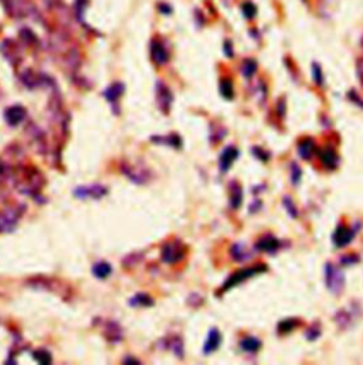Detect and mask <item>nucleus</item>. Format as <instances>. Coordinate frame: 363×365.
I'll list each match as a JSON object with an SVG mask.
<instances>
[{"label":"nucleus","instance_id":"f257e3e1","mask_svg":"<svg viewBox=\"0 0 363 365\" xmlns=\"http://www.w3.org/2000/svg\"><path fill=\"white\" fill-rule=\"evenodd\" d=\"M3 4L10 18H17V20L30 18V20H37V21L43 20L38 9L30 0H4Z\"/></svg>","mask_w":363,"mask_h":365},{"label":"nucleus","instance_id":"f03ea898","mask_svg":"<svg viewBox=\"0 0 363 365\" xmlns=\"http://www.w3.org/2000/svg\"><path fill=\"white\" fill-rule=\"evenodd\" d=\"M345 274L338 266H335L333 263L325 264V283L329 292H332L333 294H341L345 289Z\"/></svg>","mask_w":363,"mask_h":365},{"label":"nucleus","instance_id":"7ed1b4c3","mask_svg":"<svg viewBox=\"0 0 363 365\" xmlns=\"http://www.w3.org/2000/svg\"><path fill=\"white\" fill-rule=\"evenodd\" d=\"M265 269H267L265 266H259H259H254V267H250V269L240 270V272L234 273L231 277L225 281V284L223 289H225V290H228V289H231V287H234V286L240 284V283L244 281V280L253 277V276H256V274H259V273H262V270H265Z\"/></svg>","mask_w":363,"mask_h":365},{"label":"nucleus","instance_id":"20e7f679","mask_svg":"<svg viewBox=\"0 0 363 365\" xmlns=\"http://www.w3.org/2000/svg\"><path fill=\"white\" fill-rule=\"evenodd\" d=\"M316 154L319 157V161L321 164L328 168V169H336L338 165H339V155L336 154V151L330 146H327V148H321V149H316Z\"/></svg>","mask_w":363,"mask_h":365},{"label":"nucleus","instance_id":"39448f33","mask_svg":"<svg viewBox=\"0 0 363 365\" xmlns=\"http://www.w3.org/2000/svg\"><path fill=\"white\" fill-rule=\"evenodd\" d=\"M353 236H355V232L350 227L339 225L332 235V242L336 247H345L353 240Z\"/></svg>","mask_w":363,"mask_h":365},{"label":"nucleus","instance_id":"423d86ee","mask_svg":"<svg viewBox=\"0 0 363 365\" xmlns=\"http://www.w3.org/2000/svg\"><path fill=\"white\" fill-rule=\"evenodd\" d=\"M151 55H152V60L159 66L166 64L168 60H169V53L166 50L165 44L157 38L154 40L152 44H151Z\"/></svg>","mask_w":363,"mask_h":365},{"label":"nucleus","instance_id":"0eeeda50","mask_svg":"<svg viewBox=\"0 0 363 365\" xmlns=\"http://www.w3.org/2000/svg\"><path fill=\"white\" fill-rule=\"evenodd\" d=\"M279 246H281V243L277 237L273 235H268V236H264L259 239L256 243V249H259L261 252H265V253H276L279 249Z\"/></svg>","mask_w":363,"mask_h":365},{"label":"nucleus","instance_id":"6e6552de","mask_svg":"<svg viewBox=\"0 0 363 365\" xmlns=\"http://www.w3.org/2000/svg\"><path fill=\"white\" fill-rule=\"evenodd\" d=\"M26 117V110L20 105H13L10 108L6 110V114H4V118L9 125L15 127V125H18L20 122L24 120Z\"/></svg>","mask_w":363,"mask_h":365},{"label":"nucleus","instance_id":"1a4fd4ad","mask_svg":"<svg viewBox=\"0 0 363 365\" xmlns=\"http://www.w3.org/2000/svg\"><path fill=\"white\" fill-rule=\"evenodd\" d=\"M239 157V151H237V148H234V146H227L225 151L222 152V155H220V171L222 172H227L228 169H230V166L233 165V162L237 159Z\"/></svg>","mask_w":363,"mask_h":365},{"label":"nucleus","instance_id":"9d476101","mask_svg":"<svg viewBox=\"0 0 363 365\" xmlns=\"http://www.w3.org/2000/svg\"><path fill=\"white\" fill-rule=\"evenodd\" d=\"M156 100H157L159 105H163V110H166V111L169 110V107L172 104V92L162 83H157V86H156Z\"/></svg>","mask_w":363,"mask_h":365},{"label":"nucleus","instance_id":"9b49d317","mask_svg":"<svg viewBox=\"0 0 363 365\" xmlns=\"http://www.w3.org/2000/svg\"><path fill=\"white\" fill-rule=\"evenodd\" d=\"M183 256V249H180L176 243H171L163 247L162 250V259L166 263H173Z\"/></svg>","mask_w":363,"mask_h":365},{"label":"nucleus","instance_id":"f8f14e48","mask_svg":"<svg viewBox=\"0 0 363 365\" xmlns=\"http://www.w3.org/2000/svg\"><path fill=\"white\" fill-rule=\"evenodd\" d=\"M222 344V335L217 328H211L208 331L207 340L205 343V354H210L213 351H216Z\"/></svg>","mask_w":363,"mask_h":365},{"label":"nucleus","instance_id":"ddd939ff","mask_svg":"<svg viewBox=\"0 0 363 365\" xmlns=\"http://www.w3.org/2000/svg\"><path fill=\"white\" fill-rule=\"evenodd\" d=\"M315 152H316V146L312 138H304L298 144V154L302 159H311Z\"/></svg>","mask_w":363,"mask_h":365},{"label":"nucleus","instance_id":"4468645a","mask_svg":"<svg viewBox=\"0 0 363 365\" xmlns=\"http://www.w3.org/2000/svg\"><path fill=\"white\" fill-rule=\"evenodd\" d=\"M301 324V321L298 320V318H287V320H284V321H281L279 324H278V334H290L291 331H294L298 326Z\"/></svg>","mask_w":363,"mask_h":365},{"label":"nucleus","instance_id":"2eb2a0df","mask_svg":"<svg viewBox=\"0 0 363 365\" xmlns=\"http://www.w3.org/2000/svg\"><path fill=\"white\" fill-rule=\"evenodd\" d=\"M240 347L245 351V352H257L261 348V341L256 337H245L242 338L240 343Z\"/></svg>","mask_w":363,"mask_h":365},{"label":"nucleus","instance_id":"dca6fc26","mask_svg":"<svg viewBox=\"0 0 363 365\" xmlns=\"http://www.w3.org/2000/svg\"><path fill=\"white\" fill-rule=\"evenodd\" d=\"M122 91H123V86L120 84V83H115V84H112L111 87H108L105 90L104 95L106 97V100L109 103H117V100L120 98Z\"/></svg>","mask_w":363,"mask_h":365},{"label":"nucleus","instance_id":"f3484780","mask_svg":"<svg viewBox=\"0 0 363 365\" xmlns=\"http://www.w3.org/2000/svg\"><path fill=\"white\" fill-rule=\"evenodd\" d=\"M111 266L108 264V263H105V261H100V263H97L95 266H94V269H92V273H94V276L98 278H105L108 277L109 274H111Z\"/></svg>","mask_w":363,"mask_h":365},{"label":"nucleus","instance_id":"a211bd4d","mask_svg":"<svg viewBox=\"0 0 363 365\" xmlns=\"http://www.w3.org/2000/svg\"><path fill=\"white\" fill-rule=\"evenodd\" d=\"M242 201V188L237 185V183H233L231 185V198H230V202H231V206L234 209L240 208Z\"/></svg>","mask_w":363,"mask_h":365},{"label":"nucleus","instance_id":"6ab92c4d","mask_svg":"<svg viewBox=\"0 0 363 365\" xmlns=\"http://www.w3.org/2000/svg\"><path fill=\"white\" fill-rule=\"evenodd\" d=\"M256 71H257V63L254 60H251V58L244 60L242 66V73L245 78H251L256 74Z\"/></svg>","mask_w":363,"mask_h":365},{"label":"nucleus","instance_id":"aec40b11","mask_svg":"<svg viewBox=\"0 0 363 365\" xmlns=\"http://www.w3.org/2000/svg\"><path fill=\"white\" fill-rule=\"evenodd\" d=\"M220 92H222V95L225 97V100H231L234 97L233 83L230 80H227V78L222 80V83H220Z\"/></svg>","mask_w":363,"mask_h":365},{"label":"nucleus","instance_id":"412c9836","mask_svg":"<svg viewBox=\"0 0 363 365\" xmlns=\"http://www.w3.org/2000/svg\"><path fill=\"white\" fill-rule=\"evenodd\" d=\"M231 253H233L234 259L239 261H244L245 259L251 257L250 252H247V250L242 247V244H234V246H233V249H231Z\"/></svg>","mask_w":363,"mask_h":365},{"label":"nucleus","instance_id":"4be33fe9","mask_svg":"<svg viewBox=\"0 0 363 365\" xmlns=\"http://www.w3.org/2000/svg\"><path fill=\"white\" fill-rule=\"evenodd\" d=\"M242 15L247 18H254L257 15V7L253 1H244L242 6Z\"/></svg>","mask_w":363,"mask_h":365},{"label":"nucleus","instance_id":"5701e85b","mask_svg":"<svg viewBox=\"0 0 363 365\" xmlns=\"http://www.w3.org/2000/svg\"><path fill=\"white\" fill-rule=\"evenodd\" d=\"M282 205H284V208H285V210L288 212V215L291 218H298V210L295 208V203L293 202V199L290 196H285L282 199Z\"/></svg>","mask_w":363,"mask_h":365},{"label":"nucleus","instance_id":"b1692460","mask_svg":"<svg viewBox=\"0 0 363 365\" xmlns=\"http://www.w3.org/2000/svg\"><path fill=\"white\" fill-rule=\"evenodd\" d=\"M312 77H313L315 84H318V86H322V84H324V74H322V70H321V66L316 64V63L312 64Z\"/></svg>","mask_w":363,"mask_h":365},{"label":"nucleus","instance_id":"393cba45","mask_svg":"<svg viewBox=\"0 0 363 365\" xmlns=\"http://www.w3.org/2000/svg\"><path fill=\"white\" fill-rule=\"evenodd\" d=\"M301 178H302L301 168L296 164H293L291 165V182H293V185H298L301 182Z\"/></svg>","mask_w":363,"mask_h":365},{"label":"nucleus","instance_id":"a878e982","mask_svg":"<svg viewBox=\"0 0 363 365\" xmlns=\"http://www.w3.org/2000/svg\"><path fill=\"white\" fill-rule=\"evenodd\" d=\"M321 335V330H319V327H311V328H308V330L305 331V337L310 340V341H315L318 337Z\"/></svg>","mask_w":363,"mask_h":365},{"label":"nucleus","instance_id":"bb28decb","mask_svg":"<svg viewBox=\"0 0 363 365\" xmlns=\"http://www.w3.org/2000/svg\"><path fill=\"white\" fill-rule=\"evenodd\" d=\"M35 357L41 363V364H50V361H52V357H50V354L49 352H46V351H40V352H35Z\"/></svg>","mask_w":363,"mask_h":365},{"label":"nucleus","instance_id":"cd10ccee","mask_svg":"<svg viewBox=\"0 0 363 365\" xmlns=\"http://www.w3.org/2000/svg\"><path fill=\"white\" fill-rule=\"evenodd\" d=\"M359 261V257L355 256V255H346V256H342L341 257V263L345 264V266H350V264H355Z\"/></svg>","mask_w":363,"mask_h":365},{"label":"nucleus","instance_id":"c85d7f7f","mask_svg":"<svg viewBox=\"0 0 363 365\" xmlns=\"http://www.w3.org/2000/svg\"><path fill=\"white\" fill-rule=\"evenodd\" d=\"M253 154L259 158V159H262V161H268V158H270V154H268V152H264L262 149H259V146H256V148L253 149Z\"/></svg>","mask_w":363,"mask_h":365},{"label":"nucleus","instance_id":"c756f323","mask_svg":"<svg viewBox=\"0 0 363 365\" xmlns=\"http://www.w3.org/2000/svg\"><path fill=\"white\" fill-rule=\"evenodd\" d=\"M159 10L165 15V12H166V15H171L172 13V7L169 6V4H166V3H159Z\"/></svg>","mask_w":363,"mask_h":365},{"label":"nucleus","instance_id":"7c9ffc66","mask_svg":"<svg viewBox=\"0 0 363 365\" xmlns=\"http://www.w3.org/2000/svg\"><path fill=\"white\" fill-rule=\"evenodd\" d=\"M225 54L228 55V57H233V50H231V44H230L228 41H225Z\"/></svg>","mask_w":363,"mask_h":365}]
</instances>
